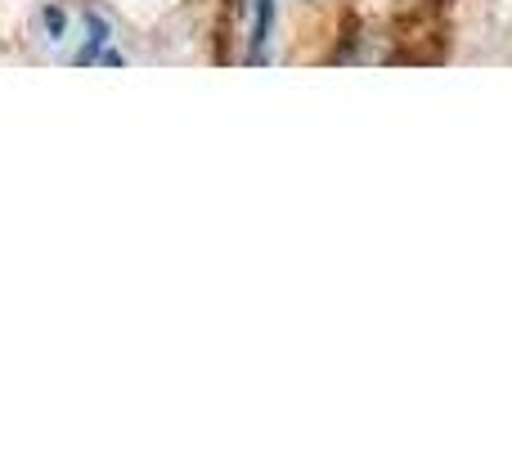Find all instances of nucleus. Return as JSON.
I'll use <instances>...</instances> for the list:
<instances>
[{"label":"nucleus","mask_w":512,"mask_h":449,"mask_svg":"<svg viewBox=\"0 0 512 449\" xmlns=\"http://www.w3.org/2000/svg\"><path fill=\"white\" fill-rule=\"evenodd\" d=\"M36 36L50 45L59 59L81 63V68H122V50L108 27V18L90 5H45L36 14Z\"/></svg>","instance_id":"f257e3e1"},{"label":"nucleus","mask_w":512,"mask_h":449,"mask_svg":"<svg viewBox=\"0 0 512 449\" xmlns=\"http://www.w3.org/2000/svg\"><path fill=\"white\" fill-rule=\"evenodd\" d=\"M270 32H274V0H252V50L248 59L252 63H265L270 59Z\"/></svg>","instance_id":"f03ea898"}]
</instances>
